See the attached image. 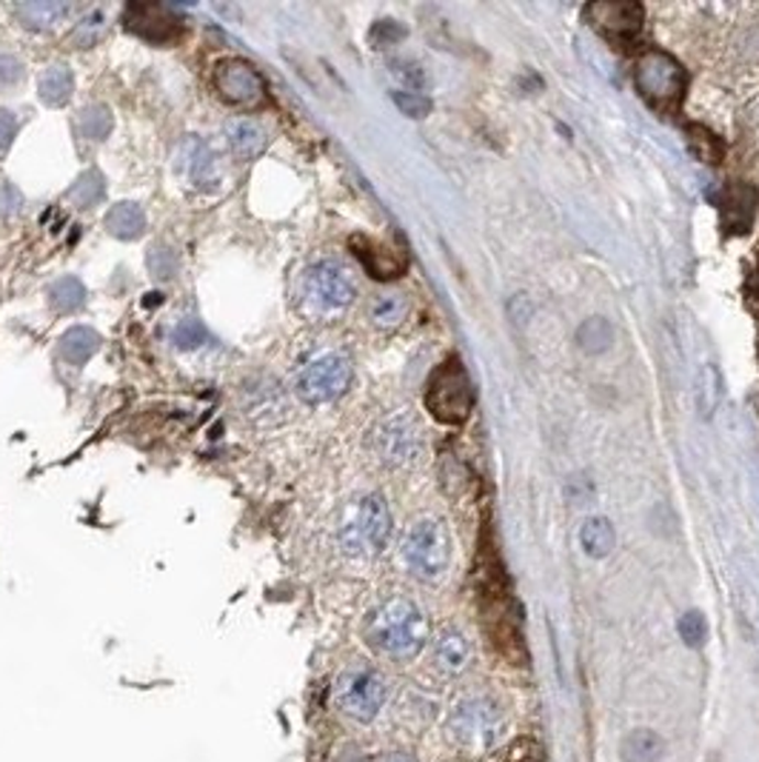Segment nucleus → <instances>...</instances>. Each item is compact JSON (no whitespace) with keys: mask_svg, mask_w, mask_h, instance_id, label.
Returning <instances> with one entry per match:
<instances>
[{"mask_svg":"<svg viewBox=\"0 0 759 762\" xmlns=\"http://www.w3.org/2000/svg\"><path fill=\"white\" fill-rule=\"evenodd\" d=\"M477 597L480 615H483V629L497 649L503 660L514 665L528 663L526 640H522V617L520 606L514 600L512 586H508L506 568L492 549H480L477 565Z\"/></svg>","mask_w":759,"mask_h":762,"instance_id":"obj_1","label":"nucleus"},{"mask_svg":"<svg viewBox=\"0 0 759 762\" xmlns=\"http://www.w3.org/2000/svg\"><path fill=\"white\" fill-rule=\"evenodd\" d=\"M366 640L388 660H411L429 642V620L408 597H388L366 620Z\"/></svg>","mask_w":759,"mask_h":762,"instance_id":"obj_2","label":"nucleus"},{"mask_svg":"<svg viewBox=\"0 0 759 762\" xmlns=\"http://www.w3.org/2000/svg\"><path fill=\"white\" fill-rule=\"evenodd\" d=\"M392 534V515L380 495H363L345 506L338 526V545L358 560L377 557Z\"/></svg>","mask_w":759,"mask_h":762,"instance_id":"obj_3","label":"nucleus"},{"mask_svg":"<svg viewBox=\"0 0 759 762\" xmlns=\"http://www.w3.org/2000/svg\"><path fill=\"white\" fill-rule=\"evenodd\" d=\"M634 86L648 107L660 109V112H674L685 98L689 75L668 52L646 49L634 64Z\"/></svg>","mask_w":759,"mask_h":762,"instance_id":"obj_4","label":"nucleus"},{"mask_svg":"<svg viewBox=\"0 0 759 762\" xmlns=\"http://www.w3.org/2000/svg\"><path fill=\"white\" fill-rule=\"evenodd\" d=\"M400 557L417 579L431 583V579L443 577L451 557V540L443 522L431 520V517L411 522L403 534Z\"/></svg>","mask_w":759,"mask_h":762,"instance_id":"obj_5","label":"nucleus"},{"mask_svg":"<svg viewBox=\"0 0 759 762\" xmlns=\"http://www.w3.org/2000/svg\"><path fill=\"white\" fill-rule=\"evenodd\" d=\"M474 406V388L465 375L460 357L451 354L449 361L435 368L426 388V409L435 420L446 426H460Z\"/></svg>","mask_w":759,"mask_h":762,"instance_id":"obj_6","label":"nucleus"},{"mask_svg":"<svg viewBox=\"0 0 759 762\" xmlns=\"http://www.w3.org/2000/svg\"><path fill=\"white\" fill-rule=\"evenodd\" d=\"M388 699V685L372 665H349L334 683V703L354 722H374Z\"/></svg>","mask_w":759,"mask_h":762,"instance_id":"obj_7","label":"nucleus"},{"mask_svg":"<svg viewBox=\"0 0 759 762\" xmlns=\"http://www.w3.org/2000/svg\"><path fill=\"white\" fill-rule=\"evenodd\" d=\"M451 737L474 751H488L506 740L508 720L503 708L488 697L463 699L454 714H451Z\"/></svg>","mask_w":759,"mask_h":762,"instance_id":"obj_8","label":"nucleus"},{"mask_svg":"<svg viewBox=\"0 0 759 762\" xmlns=\"http://www.w3.org/2000/svg\"><path fill=\"white\" fill-rule=\"evenodd\" d=\"M358 286L338 261H317L302 272L300 297L311 314H338L354 303Z\"/></svg>","mask_w":759,"mask_h":762,"instance_id":"obj_9","label":"nucleus"},{"mask_svg":"<svg viewBox=\"0 0 759 762\" xmlns=\"http://www.w3.org/2000/svg\"><path fill=\"white\" fill-rule=\"evenodd\" d=\"M352 375V361L338 349H326V352L311 354L309 361L302 363L295 388L300 400L306 402H331L349 388Z\"/></svg>","mask_w":759,"mask_h":762,"instance_id":"obj_10","label":"nucleus"},{"mask_svg":"<svg viewBox=\"0 0 759 762\" xmlns=\"http://www.w3.org/2000/svg\"><path fill=\"white\" fill-rule=\"evenodd\" d=\"M215 86H218L220 98L232 107H257L266 98V84H263L261 71L240 57L220 60L218 69H215Z\"/></svg>","mask_w":759,"mask_h":762,"instance_id":"obj_11","label":"nucleus"},{"mask_svg":"<svg viewBox=\"0 0 759 762\" xmlns=\"http://www.w3.org/2000/svg\"><path fill=\"white\" fill-rule=\"evenodd\" d=\"M585 21L612 41H631L646 23V9L634 0H597L585 7Z\"/></svg>","mask_w":759,"mask_h":762,"instance_id":"obj_12","label":"nucleus"},{"mask_svg":"<svg viewBox=\"0 0 759 762\" xmlns=\"http://www.w3.org/2000/svg\"><path fill=\"white\" fill-rule=\"evenodd\" d=\"M374 449L388 466H406L420 454V429L408 415H392L374 431Z\"/></svg>","mask_w":759,"mask_h":762,"instance_id":"obj_13","label":"nucleus"},{"mask_svg":"<svg viewBox=\"0 0 759 762\" xmlns=\"http://www.w3.org/2000/svg\"><path fill=\"white\" fill-rule=\"evenodd\" d=\"M123 23H127L129 32L152 43H172L184 35V26H180L175 14L166 7H155V3L129 7L127 14H123Z\"/></svg>","mask_w":759,"mask_h":762,"instance_id":"obj_14","label":"nucleus"},{"mask_svg":"<svg viewBox=\"0 0 759 762\" xmlns=\"http://www.w3.org/2000/svg\"><path fill=\"white\" fill-rule=\"evenodd\" d=\"M177 175H184L195 189H211L218 184V161H215V152L206 141L189 134L180 148H177L175 161Z\"/></svg>","mask_w":759,"mask_h":762,"instance_id":"obj_15","label":"nucleus"},{"mask_svg":"<svg viewBox=\"0 0 759 762\" xmlns=\"http://www.w3.org/2000/svg\"><path fill=\"white\" fill-rule=\"evenodd\" d=\"M352 252L358 254V261L363 263V268H366L374 280H394V277H400L408 266L406 254L403 252L386 246V243L372 241V238H360V234L352 238Z\"/></svg>","mask_w":759,"mask_h":762,"instance_id":"obj_16","label":"nucleus"},{"mask_svg":"<svg viewBox=\"0 0 759 762\" xmlns=\"http://www.w3.org/2000/svg\"><path fill=\"white\" fill-rule=\"evenodd\" d=\"M719 212H723V229L728 234H746L751 229V220L757 214V191L748 184H734L725 189L719 198Z\"/></svg>","mask_w":759,"mask_h":762,"instance_id":"obj_17","label":"nucleus"},{"mask_svg":"<svg viewBox=\"0 0 759 762\" xmlns=\"http://www.w3.org/2000/svg\"><path fill=\"white\" fill-rule=\"evenodd\" d=\"M226 143L232 148V155L240 161H254L261 157L268 146V134L261 123L254 121H232L226 126Z\"/></svg>","mask_w":759,"mask_h":762,"instance_id":"obj_18","label":"nucleus"},{"mask_svg":"<svg viewBox=\"0 0 759 762\" xmlns=\"http://www.w3.org/2000/svg\"><path fill=\"white\" fill-rule=\"evenodd\" d=\"M106 229L118 241H134L146 232V214L138 203H118L106 214Z\"/></svg>","mask_w":759,"mask_h":762,"instance_id":"obj_19","label":"nucleus"},{"mask_svg":"<svg viewBox=\"0 0 759 762\" xmlns=\"http://www.w3.org/2000/svg\"><path fill=\"white\" fill-rule=\"evenodd\" d=\"M72 92H75V75L64 64L50 66L37 80V95H41L46 107H64L66 100L72 98Z\"/></svg>","mask_w":759,"mask_h":762,"instance_id":"obj_20","label":"nucleus"},{"mask_svg":"<svg viewBox=\"0 0 759 762\" xmlns=\"http://www.w3.org/2000/svg\"><path fill=\"white\" fill-rule=\"evenodd\" d=\"M14 14H18L21 26L26 29H52L69 14V7L66 3H52V0H32V3L14 7Z\"/></svg>","mask_w":759,"mask_h":762,"instance_id":"obj_21","label":"nucleus"},{"mask_svg":"<svg viewBox=\"0 0 759 762\" xmlns=\"http://www.w3.org/2000/svg\"><path fill=\"white\" fill-rule=\"evenodd\" d=\"M100 349L98 332L86 329V325H75L61 338V357H64L69 366H84L89 357Z\"/></svg>","mask_w":759,"mask_h":762,"instance_id":"obj_22","label":"nucleus"},{"mask_svg":"<svg viewBox=\"0 0 759 762\" xmlns=\"http://www.w3.org/2000/svg\"><path fill=\"white\" fill-rule=\"evenodd\" d=\"M666 742L651 728H637L623 742V760L626 762H660Z\"/></svg>","mask_w":759,"mask_h":762,"instance_id":"obj_23","label":"nucleus"},{"mask_svg":"<svg viewBox=\"0 0 759 762\" xmlns=\"http://www.w3.org/2000/svg\"><path fill=\"white\" fill-rule=\"evenodd\" d=\"M614 526L605 517H591V520L583 522L580 529V543H583L585 554L588 557H608L614 549Z\"/></svg>","mask_w":759,"mask_h":762,"instance_id":"obj_24","label":"nucleus"},{"mask_svg":"<svg viewBox=\"0 0 759 762\" xmlns=\"http://www.w3.org/2000/svg\"><path fill=\"white\" fill-rule=\"evenodd\" d=\"M469 656H472V649H469V642H465L463 634H443L440 642H437L435 660L437 665L443 671H449V674L463 671L465 663H469Z\"/></svg>","mask_w":759,"mask_h":762,"instance_id":"obj_25","label":"nucleus"},{"mask_svg":"<svg viewBox=\"0 0 759 762\" xmlns=\"http://www.w3.org/2000/svg\"><path fill=\"white\" fill-rule=\"evenodd\" d=\"M50 303L55 311H78L86 303V289L78 277H61L50 286Z\"/></svg>","mask_w":759,"mask_h":762,"instance_id":"obj_26","label":"nucleus"},{"mask_svg":"<svg viewBox=\"0 0 759 762\" xmlns=\"http://www.w3.org/2000/svg\"><path fill=\"white\" fill-rule=\"evenodd\" d=\"M106 195V184L100 172H84V175L72 184V189L66 191V200L78 209H89V206H98Z\"/></svg>","mask_w":759,"mask_h":762,"instance_id":"obj_27","label":"nucleus"},{"mask_svg":"<svg viewBox=\"0 0 759 762\" xmlns=\"http://www.w3.org/2000/svg\"><path fill=\"white\" fill-rule=\"evenodd\" d=\"M408 314V300L406 295H377L372 303V320L380 329H394L400 325Z\"/></svg>","mask_w":759,"mask_h":762,"instance_id":"obj_28","label":"nucleus"},{"mask_svg":"<svg viewBox=\"0 0 759 762\" xmlns=\"http://www.w3.org/2000/svg\"><path fill=\"white\" fill-rule=\"evenodd\" d=\"M78 129L86 141H106L112 132V112L103 103H92L78 114Z\"/></svg>","mask_w":759,"mask_h":762,"instance_id":"obj_29","label":"nucleus"},{"mask_svg":"<svg viewBox=\"0 0 759 762\" xmlns=\"http://www.w3.org/2000/svg\"><path fill=\"white\" fill-rule=\"evenodd\" d=\"M612 325L605 323L603 318L585 320V323L580 325V332H576V343H580V349H585V352H605V349L612 346Z\"/></svg>","mask_w":759,"mask_h":762,"instance_id":"obj_30","label":"nucleus"},{"mask_svg":"<svg viewBox=\"0 0 759 762\" xmlns=\"http://www.w3.org/2000/svg\"><path fill=\"white\" fill-rule=\"evenodd\" d=\"M719 395H723V383H719V372L714 366H705L700 380H696V402H700V411L711 415L717 409Z\"/></svg>","mask_w":759,"mask_h":762,"instance_id":"obj_31","label":"nucleus"},{"mask_svg":"<svg viewBox=\"0 0 759 762\" xmlns=\"http://www.w3.org/2000/svg\"><path fill=\"white\" fill-rule=\"evenodd\" d=\"M691 152L703 163H719L723 157V143L717 141V134L708 132L703 126H691Z\"/></svg>","mask_w":759,"mask_h":762,"instance_id":"obj_32","label":"nucleus"},{"mask_svg":"<svg viewBox=\"0 0 759 762\" xmlns=\"http://www.w3.org/2000/svg\"><path fill=\"white\" fill-rule=\"evenodd\" d=\"M106 18H103V12H92L89 18H84V21L75 26V32L69 35V41L78 46V49H89L95 41H100L103 37V32H106Z\"/></svg>","mask_w":759,"mask_h":762,"instance_id":"obj_33","label":"nucleus"},{"mask_svg":"<svg viewBox=\"0 0 759 762\" xmlns=\"http://www.w3.org/2000/svg\"><path fill=\"white\" fill-rule=\"evenodd\" d=\"M146 263H148V272L155 277H161V280H172V277L177 275V266H180V261H177V254L172 252L169 246H152L146 254Z\"/></svg>","mask_w":759,"mask_h":762,"instance_id":"obj_34","label":"nucleus"},{"mask_svg":"<svg viewBox=\"0 0 759 762\" xmlns=\"http://www.w3.org/2000/svg\"><path fill=\"white\" fill-rule=\"evenodd\" d=\"M204 340H206V329L191 318L180 320V323L172 329V343H175L177 349H184V352H189V349H197L200 343H204Z\"/></svg>","mask_w":759,"mask_h":762,"instance_id":"obj_35","label":"nucleus"},{"mask_svg":"<svg viewBox=\"0 0 759 762\" xmlns=\"http://www.w3.org/2000/svg\"><path fill=\"white\" fill-rule=\"evenodd\" d=\"M680 637L689 642L691 649H700V645L705 642V637H708V622H705V617L700 615V611H689V615H682Z\"/></svg>","mask_w":759,"mask_h":762,"instance_id":"obj_36","label":"nucleus"},{"mask_svg":"<svg viewBox=\"0 0 759 762\" xmlns=\"http://www.w3.org/2000/svg\"><path fill=\"white\" fill-rule=\"evenodd\" d=\"M394 103L400 107L403 114L408 118H426L431 112V100L426 98L422 92H408V89H400V92H392Z\"/></svg>","mask_w":759,"mask_h":762,"instance_id":"obj_37","label":"nucleus"},{"mask_svg":"<svg viewBox=\"0 0 759 762\" xmlns=\"http://www.w3.org/2000/svg\"><path fill=\"white\" fill-rule=\"evenodd\" d=\"M506 762H546V754H542L540 742L535 737H522L508 749Z\"/></svg>","mask_w":759,"mask_h":762,"instance_id":"obj_38","label":"nucleus"},{"mask_svg":"<svg viewBox=\"0 0 759 762\" xmlns=\"http://www.w3.org/2000/svg\"><path fill=\"white\" fill-rule=\"evenodd\" d=\"M369 37H372V43L377 49H383V46H392V43L403 41V37H406V26L397 21H377Z\"/></svg>","mask_w":759,"mask_h":762,"instance_id":"obj_39","label":"nucleus"},{"mask_svg":"<svg viewBox=\"0 0 759 762\" xmlns=\"http://www.w3.org/2000/svg\"><path fill=\"white\" fill-rule=\"evenodd\" d=\"M394 71L400 75L403 80L408 84V92H420L422 84H426V75H422V69L417 64H411V60H394Z\"/></svg>","mask_w":759,"mask_h":762,"instance_id":"obj_40","label":"nucleus"},{"mask_svg":"<svg viewBox=\"0 0 759 762\" xmlns=\"http://www.w3.org/2000/svg\"><path fill=\"white\" fill-rule=\"evenodd\" d=\"M23 78V64L9 52H0V84H18Z\"/></svg>","mask_w":759,"mask_h":762,"instance_id":"obj_41","label":"nucleus"},{"mask_svg":"<svg viewBox=\"0 0 759 762\" xmlns=\"http://www.w3.org/2000/svg\"><path fill=\"white\" fill-rule=\"evenodd\" d=\"M23 206V195L14 189V184H0V214H14L21 212Z\"/></svg>","mask_w":759,"mask_h":762,"instance_id":"obj_42","label":"nucleus"},{"mask_svg":"<svg viewBox=\"0 0 759 762\" xmlns=\"http://www.w3.org/2000/svg\"><path fill=\"white\" fill-rule=\"evenodd\" d=\"M14 134H18V121H14V114L7 112V109H0V152L12 146Z\"/></svg>","mask_w":759,"mask_h":762,"instance_id":"obj_43","label":"nucleus"},{"mask_svg":"<svg viewBox=\"0 0 759 762\" xmlns=\"http://www.w3.org/2000/svg\"><path fill=\"white\" fill-rule=\"evenodd\" d=\"M757 291H759V261H757Z\"/></svg>","mask_w":759,"mask_h":762,"instance_id":"obj_44","label":"nucleus"}]
</instances>
